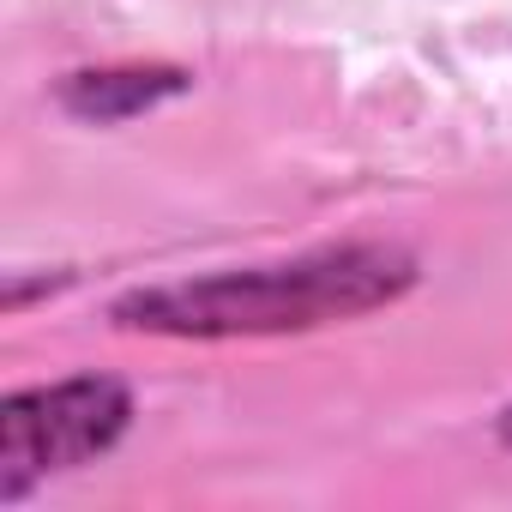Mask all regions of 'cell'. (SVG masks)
<instances>
[{
    "label": "cell",
    "instance_id": "6da1fadb",
    "mask_svg": "<svg viewBox=\"0 0 512 512\" xmlns=\"http://www.w3.org/2000/svg\"><path fill=\"white\" fill-rule=\"evenodd\" d=\"M422 284V260L398 241H326L260 266H217L193 278L133 284L109 302V326L169 344L302 338L398 308Z\"/></svg>",
    "mask_w": 512,
    "mask_h": 512
},
{
    "label": "cell",
    "instance_id": "7a4b0ae2",
    "mask_svg": "<svg viewBox=\"0 0 512 512\" xmlns=\"http://www.w3.org/2000/svg\"><path fill=\"white\" fill-rule=\"evenodd\" d=\"M139 416L121 374H67L0 398V506L31 500L43 482L109 458Z\"/></svg>",
    "mask_w": 512,
    "mask_h": 512
},
{
    "label": "cell",
    "instance_id": "3957f363",
    "mask_svg": "<svg viewBox=\"0 0 512 512\" xmlns=\"http://www.w3.org/2000/svg\"><path fill=\"white\" fill-rule=\"evenodd\" d=\"M187 91H193V73L175 61H103V67L61 73L55 109L73 115L79 127H121V121H139Z\"/></svg>",
    "mask_w": 512,
    "mask_h": 512
},
{
    "label": "cell",
    "instance_id": "277c9868",
    "mask_svg": "<svg viewBox=\"0 0 512 512\" xmlns=\"http://www.w3.org/2000/svg\"><path fill=\"white\" fill-rule=\"evenodd\" d=\"M494 440L512 452V404H500V416H494Z\"/></svg>",
    "mask_w": 512,
    "mask_h": 512
}]
</instances>
